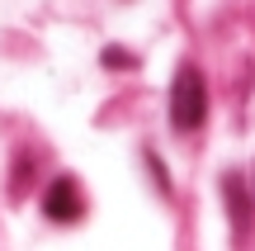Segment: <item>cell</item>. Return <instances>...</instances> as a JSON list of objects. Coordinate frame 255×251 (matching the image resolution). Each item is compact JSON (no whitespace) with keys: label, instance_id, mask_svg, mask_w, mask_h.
Here are the masks:
<instances>
[{"label":"cell","instance_id":"obj_1","mask_svg":"<svg viewBox=\"0 0 255 251\" xmlns=\"http://www.w3.org/2000/svg\"><path fill=\"white\" fill-rule=\"evenodd\" d=\"M203 114H208V85H203V71L194 62H184L175 71V85H170V123L175 128H199Z\"/></svg>","mask_w":255,"mask_h":251},{"label":"cell","instance_id":"obj_2","mask_svg":"<svg viewBox=\"0 0 255 251\" xmlns=\"http://www.w3.org/2000/svg\"><path fill=\"white\" fill-rule=\"evenodd\" d=\"M43 214L52 218V223H76V218L85 214V195H81V185H76L71 176H57L52 185L43 190Z\"/></svg>","mask_w":255,"mask_h":251},{"label":"cell","instance_id":"obj_3","mask_svg":"<svg viewBox=\"0 0 255 251\" xmlns=\"http://www.w3.org/2000/svg\"><path fill=\"white\" fill-rule=\"evenodd\" d=\"M227 204H232V218H237V233L246 228V199H241V185L227 180Z\"/></svg>","mask_w":255,"mask_h":251}]
</instances>
